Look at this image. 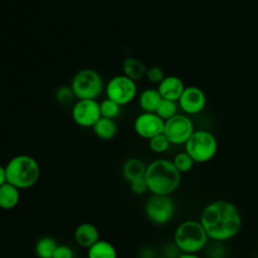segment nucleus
<instances>
[{"instance_id": "obj_18", "label": "nucleus", "mask_w": 258, "mask_h": 258, "mask_svg": "<svg viewBox=\"0 0 258 258\" xmlns=\"http://www.w3.org/2000/svg\"><path fill=\"white\" fill-rule=\"evenodd\" d=\"M147 165L139 158H129L122 165V174L124 178L131 181L137 177L144 176Z\"/></svg>"}, {"instance_id": "obj_20", "label": "nucleus", "mask_w": 258, "mask_h": 258, "mask_svg": "<svg viewBox=\"0 0 258 258\" xmlns=\"http://www.w3.org/2000/svg\"><path fill=\"white\" fill-rule=\"evenodd\" d=\"M95 135L102 140H111L117 134V126L114 120L101 117L93 126Z\"/></svg>"}, {"instance_id": "obj_1", "label": "nucleus", "mask_w": 258, "mask_h": 258, "mask_svg": "<svg viewBox=\"0 0 258 258\" xmlns=\"http://www.w3.org/2000/svg\"><path fill=\"white\" fill-rule=\"evenodd\" d=\"M212 241L227 242L235 238L242 228V216L235 204L217 200L208 204L199 220Z\"/></svg>"}, {"instance_id": "obj_10", "label": "nucleus", "mask_w": 258, "mask_h": 258, "mask_svg": "<svg viewBox=\"0 0 258 258\" xmlns=\"http://www.w3.org/2000/svg\"><path fill=\"white\" fill-rule=\"evenodd\" d=\"M74 122L84 128H90L101 118L100 104L96 100H79L72 109Z\"/></svg>"}, {"instance_id": "obj_24", "label": "nucleus", "mask_w": 258, "mask_h": 258, "mask_svg": "<svg viewBox=\"0 0 258 258\" xmlns=\"http://www.w3.org/2000/svg\"><path fill=\"white\" fill-rule=\"evenodd\" d=\"M204 250L207 258H226L228 252L224 242L212 240L209 241Z\"/></svg>"}, {"instance_id": "obj_9", "label": "nucleus", "mask_w": 258, "mask_h": 258, "mask_svg": "<svg viewBox=\"0 0 258 258\" xmlns=\"http://www.w3.org/2000/svg\"><path fill=\"white\" fill-rule=\"evenodd\" d=\"M194 132L195 128L192 121L184 115L176 114L165 121L163 134L166 136L170 144H185Z\"/></svg>"}, {"instance_id": "obj_31", "label": "nucleus", "mask_w": 258, "mask_h": 258, "mask_svg": "<svg viewBox=\"0 0 258 258\" xmlns=\"http://www.w3.org/2000/svg\"><path fill=\"white\" fill-rule=\"evenodd\" d=\"M7 182V177H6V170L5 166L0 165V186L3 185L4 183Z\"/></svg>"}, {"instance_id": "obj_7", "label": "nucleus", "mask_w": 258, "mask_h": 258, "mask_svg": "<svg viewBox=\"0 0 258 258\" xmlns=\"http://www.w3.org/2000/svg\"><path fill=\"white\" fill-rule=\"evenodd\" d=\"M146 218L155 225L169 223L175 214V205L170 196L152 195L145 204Z\"/></svg>"}, {"instance_id": "obj_19", "label": "nucleus", "mask_w": 258, "mask_h": 258, "mask_svg": "<svg viewBox=\"0 0 258 258\" xmlns=\"http://www.w3.org/2000/svg\"><path fill=\"white\" fill-rule=\"evenodd\" d=\"M161 96L155 89H146L141 92L138 98V104L143 112L155 113V110L161 101Z\"/></svg>"}, {"instance_id": "obj_27", "label": "nucleus", "mask_w": 258, "mask_h": 258, "mask_svg": "<svg viewBox=\"0 0 258 258\" xmlns=\"http://www.w3.org/2000/svg\"><path fill=\"white\" fill-rule=\"evenodd\" d=\"M75 94L71 87L62 86L59 87L55 92V100L61 105H68L73 102Z\"/></svg>"}, {"instance_id": "obj_32", "label": "nucleus", "mask_w": 258, "mask_h": 258, "mask_svg": "<svg viewBox=\"0 0 258 258\" xmlns=\"http://www.w3.org/2000/svg\"><path fill=\"white\" fill-rule=\"evenodd\" d=\"M177 258H203L199 254H186V253H180Z\"/></svg>"}, {"instance_id": "obj_29", "label": "nucleus", "mask_w": 258, "mask_h": 258, "mask_svg": "<svg viewBox=\"0 0 258 258\" xmlns=\"http://www.w3.org/2000/svg\"><path fill=\"white\" fill-rule=\"evenodd\" d=\"M129 184H130V189L134 195L142 196L146 191H148V186H147L144 176L137 177V178L129 181Z\"/></svg>"}, {"instance_id": "obj_6", "label": "nucleus", "mask_w": 258, "mask_h": 258, "mask_svg": "<svg viewBox=\"0 0 258 258\" xmlns=\"http://www.w3.org/2000/svg\"><path fill=\"white\" fill-rule=\"evenodd\" d=\"M71 88L79 100H97L103 91L104 84L98 72L83 69L74 76Z\"/></svg>"}, {"instance_id": "obj_8", "label": "nucleus", "mask_w": 258, "mask_h": 258, "mask_svg": "<svg viewBox=\"0 0 258 258\" xmlns=\"http://www.w3.org/2000/svg\"><path fill=\"white\" fill-rule=\"evenodd\" d=\"M105 93L108 99L114 101L121 107L128 105L137 95L136 82L124 75L115 76L107 83Z\"/></svg>"}, {"instance_id": "obj_33", "label": "nucleus", "mask_w": 258, "mask_h": 258, "mask_svg": "<svg viewBox=\"0 0 258 258\" xmlns=\"http://www.w3.org/2000/svg\"><path fill=\"white\" fill-rule=\"evenodd\" d=\"M153 258H167V257H165V256H154Z\"/></svg>"}, {"instance_id": "obj_13", "label": "nucleus", "mask_w": 258, "mask_h": 258, "mask_svg": "<svg viewBox=\"0 0 258 258\" xmlns=\"http://www.w3.org/2000/svg\"><path fill=\"white\" fill-rule=\"evenodd\" d=\"M185 89L182 81L175 76H167L158 85L157 91L162 99L178 101L183 90Z\"/></svg>"}, {"instance_id": "obj_23", "label": "nucleus", "mask_w": 258, "mask_h": 258, "mask_svg": "<svg viewBox=\"0 0 258 258\" xmlns=\"http://www.w3.org/2000/svg\"><path fill=\"white\" fill-rule=\"evenodd\" d=\"M99 104H100L101 117H103V118L114 120L121 113V106L108 98L104 99Z\"/></svg>"}, {"instance_id": "obj_30", "label": "nucleus", "mask_w": 258, "mask_h": 258, "mask_svg": "<svg viewBox=\"0 0 258 258\" xmlns=\"http://www.w3.org/2000/svg\"><path fill=\"white\" fill-rule=\"evenodd\" d=\"M52 258H74V251L68 245H57Z\"/></svg>"}, {"instance_id": "obj_21", "label": "nucleus", "mask_w": 258, "mask_h": 258, "mask_svg": "<svg viewBox=\"0 0 258 258\" xmlns=\"http://www.w3.org/2000/svg\"><path fill=\"white\" fill-rule=\"evenodd\" d=\"M56 241L51 237H42L35 244V254L38 258H52L57 247Z\"/></svg>"}, {"instance_id": "obj_2", "label": "nucleus", "mask_w": 258, "mask_h": 258, "mask_svg": "<svg viewBox=\"0 0 258 258\" xmlns=\"http://www.w3.org/2000/svg\"><path fill=\"white\" fill-rule=\"evenodd\" d=\"M148 191L156 196H170L179 186L181 173L176 169L172 160L158 158L151 161L144 174Z\"/></svg>"}, {"instance_id": "obj_15", "label": "nucleus", "mask_w": 258, "mask_h": 258, "mask_svg": "<svg viewBox=\"0 0 258 258\" xmlns=\"http://www.w3.org/2000/svg\"><path fill=\"white\" fill-rule=\"evenodd\" d=\"M122 71L124 76L133 80L134 82H137L145 77L147 67L143 60L137 57L130 56L123 60Z\"/></svg>"}, {"instance_id": "obj_3", "label": "nucleus", "mask_w": 258, "mask_h": 258, "mask_svg": "<svg viewBox=\"0 0 258 258\" xmlns=\"http://www.w3.org/2000/svg\"><path fill=\"white\" fill-rule=\"evenodd\" d=\"M5 170L7 182L20 190L33 186L40 175V167L36 159L26 154L12 157L5 165Z\"/></svg>"}, {"instance_id": "obj_16", "label": "nucleus", "mask_w": 258, "mask_h": 258, "mask_svg": "<svg viewBox=\"0 0 258 258\" xmlns=\"http://www.w3.org/2000/svg\"><path fill=\"white\" fill-rule=\"evenodd\" d=\"M20 201V189L9 182L0 186V209L12 210Z\"/></svg>"}, {"instance_id": "obj_5", "label": "nucleus", "mask_w": 258, "mask_h": 258, "mask_svg": "<svg viewBox=\"0 0 258 258\" xmlns=\"http://www.w3.org/2000/svg\"><path fill=\"white\" fill-rule=\"evenodd\" d=\"M185 152L196 163H205L212 160L218 151L216 137L207 130H198L185 142Z\"/></svg>"}, {"instance_id": "obj_25", "label": "nucleus", "mask_w": 258, "mask_h": 258, "mask_svg": "<svg viewBox=\"0 0 258 258\" xmlns=\"http://www.w3.org/2000/svg\"><path fill=\"white\" fill-rule=\"evenodd\" d=\"M174 166L176 167V169L180 172V173H184V172H188L192 169L194 164L196 163L194 161V159L184 151V152H179L177 153L173 160H172Z\"/></svg>"}, {"instance_id": "obj_12", "label": "nucleus", "mask_w": 258, "mask_h": 258, "mask_svg": "<svg viewBox=\"0 0 258 258\" xmlns=\"http://www.w3.org/2000/svg\"><path fill=\"white\" fill-rule=\"evenodd\" d=\"M206 95L198 87H186L180 98L178 99V104L180 109L189 115H195L201 113L206 106Z\"/></svg>"}, {"instance_id": "obj_4", "label": "nucleus", "mask_w": 258, "mask_h": 258, "mask_svg": "<svg viewBox=\"0 0 258 258\" xmlns=\"http://www.w3.org/2000/svg\"><path fill=\"white\" fill-rule=\"evenodd\" d=\"M210 239L200 221L181 222L173 234V244L180 253L199 254L205 249Z\"/></svg>"}, {"instance_id": "obj_22", "label": "nucleus", "mask_w": 258, "mask_h": 258, "mask_svg": "<svg viewBox=\"0 0 258 258\" xmlns=\"http://www.w3.org/2000/svg\"><path fill=\"white\" fill-rule=\"evenodd\" d=\"M176 111H177V106L174 101L161 99V101L159 102L155 110V114H157L162 120L166 121L172 118L173 116H175Z\"/></svg>"}, {"instance_id": "obj_17", "label": "nucleus", "mask_w": 258, "mask_h": 258, "mask_svg": "<svg viewBox=\"0 0 258 258\" xmlns=\"http://www.w3.org/2000/svg\"><path fill=\"white\" fill-rule=\"evenodd\" d=\"M88 258H117V250L106 240H99L87 251Z\"/></svg>"}, {"instance_id": "obj_14", "label": "nucleus", "mask_w": 258, "mask_h": 258, "mask_svg": "<svg viewBox=\"0 0 258 258\" xmlns=\"http://www.w3.org/2000/svg\"><path fill=\"white\" fill-rule=\"evenodd\" d=\"M74 237L78 245L87 249L100 240L99 230L91 223L80 224L75 230Z\"/></svg>"}, {"instance_id": "obj_11", "label": "nucleus", "mask_w": 258, "mask_h": 258, "mask_svg": "<svg viewBox=\"0 0 258 258\" xmlns=\"http://www.w3.org/2000/svg\"><path fill=\"white\" fill-rule=\"evenodd\" d=\"M165 121L157 114L143 112L138 115L134 121V130L142 138L150 139L163 133Z\"/></svg>"}, {"instance_id": "obj_26", "label": "nucleus", "mask_w": 258, "mask_h": 258, "mask_svg": "<svg viewBox=\"0 0 258 258\" xmlns=\"http://www.w3.org/2000/svg\"><path fill=\"white\" fill-rule=\"evenodd\" d=\"M148 145L151 151L155 153H163L168 149L170 142L168 141L166 136L163 133H161L159 135H156L150 138L148 140Z\"/></svg>"}, {"instance_id": "obj_28", "label": "nucleus", "mask_w": 258, "mask_h": 258, "mask_svg": "<svg viewBox=\"0 0 258 258\" xmlns=\"http://www.w3.org/2000/svg\"><path fill=\"white\" fill-rule=\"evenodd\" d=\"M145 78L147 79L148 82L152 83V84H160L162 82V80L165 78L164 76V72L160 67L154 66L151 68H147L146 74H145Z\"/></svg>"}]
</instances>
